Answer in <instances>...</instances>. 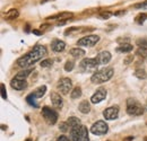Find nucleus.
Segmentation results:
<instances>
[{
  "mask_svg": "<svg viewBox=\"0 0 147 141\" xmlns=\"http://www.w3.org/2000/svg\"><path fill=\"white\" fill-rule=\"evenodd\" d=\"M69 54L73 55L74 58H80V56H83L85 54V51L83 49H80V48H75V49H71L69 51Z\"/></svg>",
  "mask_w": 147,
  "mask_h": 141,
  "instance_id": "21",
  "label": "nucleus"
},
{
  "mask_svg": "<svg viewBox=\"0 0 147 141\" xmlns=\"http://www.w3.org/2000/svg\"><path fill=\"white\" fill-rule=\"evenodd\" d=\"M26 141H32V140H31V139H27V140H26Z\"/></svg>",
  "mask_w": 147,
  "mask_h": 141,
  "instance_id": "45",
  "label": "nucleus"
},
{
  "mask_svg": "<svg viewBox=\"0 0 147 141\" xmlns=\"http://www.w3.org/2000/svg\"><path fill=\"white\" fill-rule=\"evenodd\" d=\"M130 51H132V45L129 44V43H123L121 44L120 46L117 48V52H121V53H128Z\"/></svg>",
  "mask_w": 147,
  "mask_h": 141,
  "instance_id": "18",
  "label": "nucleus"
},
{
  "mask_svg": "<svg viewBox=\"0 0 147 141\" xmlns=\"http://www.w3.org/2000/svg\"><path fill=\"white\" fill-rule=\"evenodd\" d=\"M146 125H147V122H146Z\"/></svg>",
  "mask_w": 147,
  "mask_h": 141,
  "instance_id": "47",
  "label": "nucleus"
},
{
  "mask_svg": "<svg viewBox=\"0 0 147 141\" xmlns=\"http://www.w3.org/2000/svg\"><path fill=\"white\" fill-rule=\"evenodd\" d=\"M48 54L47 48L44 45H35L28 53H26L24 56L19 58L17 60V66L20 68H28L31 66H33L35 62L40 61L43 56H45Z\"/></svg>",
  "mask_w": 147,
  "mask_h": 141,
  "instance_id": "1",
  "label": "nucleus"
},
{
  "mask_svg": "<svg viewBox=\"0 0 147 141\" xmlns=\"http://www.w3.org/2000/svg\"><path fill=\"white\" fill-rule=\"evenodd\" d=\"M79 31H80V30H79L78 27H70V28H68V30L65 32V34L68 35V34H71L74 32H79Z\"/></svg>",
  "mask_w": 147,
  "mask_h": 141,
  "instance_id": "36",
  "label": "nucleus"
},
{
  "mask_svg": "<svg viewBox=\"0 0 147 141\" xmlns=\"http://www.w3.org/2000/svg\"><path fill=\"white\" fill-rule=\"evenodd\" d=\"M98 41H100V36L87 35V36L82 37V38L77 42V45H80V46H94Z\"/></svg>",
  "mask_w": 147,
  "mask_h": 141,
  "instance_id": "8",
  "label": "nucleus"
},
{
  "mask_svg": "<svg viewBox=\"0 0 147 141\" xmlns=\"http://www.w3.org/2000/svg\"><path fill=\"white\" fill-rule=\"evenodd\" d=\"M136 44L139 46H147V38H139L136 41Z\"/></svg>",
  "mask_w": 147,
  "mask_h": 141,
  "instance_id": "33",
  "label": "nucleus"
},
{
  "mask_svg": "<svg viewBox=\"0 0 147 141\" xmlns=\"http://www.w3.org/2000/svg\"><path fill=\"white\" fill-rule=\"evenodd\" d=\"M1 97L2 99H7V91H6V86L1 84Z\"/></svg>",
  "mask_w": 147,
  "mask_h": 141,
  "instance_id": "35",
  "label": "nucleus"
},
{
  "mask_svg": "<svg viewBox=\"0 0 147 141\" xmlns=\"http://www.w3.org/2000/svg\"><path fill=\"white\" fill-rule=\"evenodd\" d=\"M127 113L131 116H138L144 113V107L140 105L136 99L128 98L127 99Z\"/></svg>",
  "mask_w": 147,
  "mask_h": 141,
  "instance_id": "4",
  "label": "nucleus"
},
{
  "mask_svg": "<svg viewBox=\"0 0 147 141\" xmlns=\"http://www.w3.org/2000/svg\"><path fill=\"white\" fill-rule=\"evenodd\" d=\"M144 140H145V141H147V137H146V138H145V139H144Z\"/></svg>",
  "mask_w": 147,
  "mask_h": 141,
  "instance_id": "46",
  "label": "nucleus"
},
{
  "mask_svg": "<svg viewBox=\"0 0 147 141\" xmlns=\"http://www.w3.org/2000/svg\"><path fill=\"white\" fill-rule=\"evenodd\" d=\"M67 122H68V124H69V126H70V128H73V126H76V125L80 124V120H79L78 117L70 116V117L67 120Z\"/></svg>",
  "mask_w": 147,
  "mask_h": 141,
  "instance_id": "27",
  "label": "nucleus"
},
{
  "mask_svg": "<svg viewBox=\"0 0 147 141\" xmlns=\"http://www.w3.org/2000/svg\"><path fill=\"white\" fill-rule=\"evenodd\" d=\"M31 72H32V69H24V70L17 72V75H16L15 77H16V78H18V79L26 80V78H27V77L31 75Z\"/></svg>",
  "mask_w": 147,
  "mask_h": 141,
  "instance_id": "20",
  "label": "nucleus"
},
{
  "mask_svg": "<svg viewBox=\"0 0 147 141\" xmlns=\"http://www.w3.org/2000/svg\"><path fill=\"white\" fill-rule=\"evenodd\" d=\"M82 96V88L80 87H75V88L70 91V97L73 98V99H77V98H79Z\"/></svg>",
  "mask_w": 147,
  "mask_h": 141,
  "instance_id": "23",
  "label": "nucleus"
},
{
  "mask_svg": "<svg viewBox=\"0 0 147 141\" xmlns=\"http://www.w3.org/2000/svg\"><path fill=\"white\" fill-rule=\"evenodd\" d=\"M50 99H51V103H52L53 107H55V108H61L62 105H63L62 98H61V97H60V95H59V94H57V93H52V94H51Z\"/></svg>",
  "mask_w": 147,
  "mask_h": 141,
  "instance_id": "15",
  "label": "nucleus"
},
{
  "mask_svg": "<svg viewBox=\"0 0 147 141\" xmlns=\"http://www.w3.org/2000/svg\"><path fill=\"white\" fill-rule=\"evenodd\" d=\"M74 68H75V62H74V61H67V62H66V64H65V70L67 71V72L71 71Z\"/></svg>",
  "mask_w": 147,
  "mask_h": 141,
  "instance_id": "29",
  "label": "nucleus"
},
{
  "mask_svg": "<svg viewBox=\"0 0 147 141\" xmlns=\"http://www.w3.org/2000/svg\"><path fill=\"white\" fill-rule=\"evenodd\" d=\"M134 8H136V9H143V8H147V0L143 1V2H139V3L134 5Z\"/></svg>",
  "mask_w": 147,
  "mask_h": 141,
  "instance_id": "32",
  "label": "nucleus"
},
{
  "mask_svg": "<svg viewBox=\"0 0 147 141\" xmlns=\"http://www.w3.org/2000/svg\"><path fill=\"white\" fill-rule=\"evenodd\" d=\"M48 1H52V0H42L41 3H45V2H48Z\"/></svg>",
  "mask_w": 147,
  "mask_h": 141,
  "instance_id": "43",
  "label": "nucleus"
},
{
  "mask_svg": "<svg viewBox=\"0 0 147 141\" xmlns=\"http://www.w3.org/2000/svg\"><path fill=\"white\" fill-rule=\"evenodd\" d=\"M108 131H109V125L104 121H97L93 124L92 128H91V132L93 134H96V136L105 134Z\"/></svg>",
  "mask_w": 147,
  "mask_h": 141,
  "instance_id": "6",
  "label": "nucleus"
},
{
  "mask_svg": "<svg viewBox=\"0 0 147 141\" xmlns=\"http://www.w3.org/2000/svg\"><path fill=\"white\" fill-rule=\"evenodd\" d=\"M58 89L62 95L69 94V91L73 89V81L69 78H61L58 83Z\"/></svg>",
  "mask_w": 147,
  "mask_h": 141,
  "instance_id": "7",
  "label": "nucleus"
},
{
  "mask_svg": "<svg viewBox=\"0 0 147 141\" xmlns=\"http://www.w3.org/2000/svg\"><path fill=\"white\" fill-rule=\"evenodd\" d=\"M10 86H11V88H14L15 90H24L27 87V81L14 77L11 79V81H10Z\"/></svg>",
  "mask_w": 147,
  "mask_h": 141,
  "instance_id": "12",
  "label": "nucleus"
},
{
  "mask_svg": "<svg viewBox=\"0 0 147 141\" xmlns=\"http://www.w3.org/2000/svg\"><path fill=\"white\" fill-rule=\"evenodd\" d=\"M111 16H112V14H111L110 11H102V13H100V17L102 18V19H109Z\"/></svg>",
  "mask_w": 147,
  "mask_h": 141,
  "instance_id": "34",
  "label": "nucleus"
},
{
  "mask_svg": "<svg viewBox=\"0 0 147 141\" xmlns=\"http://www.w3.org/2000/svg\"><path fill=\"white\" fill-rule=\"evenodd\" d=\"M146 19H147V14H139V15L136 17V21H137L138 24H143Z\"/></svg>",
  "mask_w": 147,
  "mask_h": 141,
  "instance_id": "30",
  "label": "nucleus"
},
{
  "mask_svg": "<svg viewBox=\"0 0 147 141\" xmlns=\"http://www.w3.org/2000/svg\"><path fill=\"white\" fill-rule=\"evenodd\" d=\"M42 116L43 119L45 120V122L49 124V125H53L57 123L58 121V114L55 109L48 107V106H44L42 108Z\"/></svg>",
  "mask_w": 147,
  "mask_h": 141,
  "instance_id": "5",
  "label": "nucleus"
},
{
  "mask_svg": "<svg viewBox=\"0 0 147 141\" xmlns=\"http://www.w3.org/2000/svg\"><path fill=\"white\" fill-rule=\"evenodd\" d=\"M18 16H19V11L17 9L13 8V9H9V10L6 13L5 18H6V19H15V18H17Z\"/></svg>",
  "mask_w": 147,
  "mask_h": 141,
  "instance_id": "19",
  "label": "nucleus"
},
{
  "mask_svg": "<svg viewBox=\"0 0 147 141\" xmlns=\"http://www.w3.org/2000/svg\"><path fill=\"white\" fill-rule=\"evenodd\" d=\"M136 54L140 58H144V59L147 58V48L146 46H139L136 51Z\"/></svg>",
  "mask_w": 147,
  "mask_h": 141,
  "instance_id": "25",
  "label": "nucleus"
},
{
  "mask_svg": "<svg viewBox=\"0 0 147 141\" xmlns=\"http://www.w3.org/2000/svg\"><path fill=\"white\" fill-rule=\"evenodd\" d=\"M36 101V97L33 95V94H30L27 97H26V102L30 104V105H32V106H34V107H37V103L35 102Z\"/></svg>",
  "mask_w": 147,
  "mask_h": 141,
  "instance_id": "26",
  "label": "nucleus"
},
{
  "mask_svg": "<svg viewBox=\"0 0 147 141\" xmlns=\"http://www.w3.org/2000/svg\"><path fill=\"white\" fill-rule=\"evenodd\" d=\"M70 136L73 141H90L88 130L85 125H82V124L70 128Z\"/></svg>",
  "mask_w": 147,
  "mask_h": 141,
  "instance_id": "3",
  "label": "nucleus"
},
{
  "mask_svg": "<svg viewBox=\"0 0 147 141\" xmlns=\"http://www.w3.org/2000/svg\"><path fill=\"white\" fill-rule=\"evenodd\" d=\"M107 94H108V93H107V89H104V88L97 89V90L94 93V95L91 97V103H93V104H98V103H101L102 101L105 99Z\"/></svg>",
  "mask_w": 147,
  "mask_h": 141,
  "instance_id": "11",
  "label": "nucleus"
},
{
  "mask_svg": "<svg viewBox=\"0 0 147 141\" xmlns=\"http://www.w3.org/2000/svg\"><path fill=\"white\" fill-rule=\"evenodd\" d=\"M134 140V137L132 136H130V137H127V138H125L123 141H132Z\"/></svg>",
  "mask_w": 147,
  "mask_h": 141,
  "instance_id": "41",
  "label": "nucleus"
},
{
  "mask_svg": "<svg viewBox=\"0 0 147 141\" xmlns=\"http://www.w3.org/2000/svg\"><path fill=\"white\" fill-rule=\"evenodd\" d=\"M71 17H73V13L63 11V13H59V14L53 15V16H50V17H48V19H50V20H55V19H58V20H60V21H66V20H68L69 18H71Z\"/></svg>",
  "mask_w": 147,
  "mask_h": 141,
  "instance_id": "14",
  "label": "nucleus"
},
{
  "mask_svg": "<svg viewBox=\"0 0 147 141\" xmlns=\"http://www.w3.org/2000/svg\"><path fill=\"white\" fill-rule=\"evenodd\" d=\"M57 141H70L66 136H60L58 139H57Z\"/></svg>",
  "mask_w": 147,
  "mask_h": 141,
  "instance_id": "37",
  "label": "nucleus"
},
{
  "mask_svg": "<svg viewBox=\"0 0 147 141\" xmlns=\"http://www.w3.org/2000/svg\"><path fill=\"white\" fill-rule=\"evenodd\" d=\"M52 63H53V61L51 59H45V60H42L40 64H41L42 68H49V67L52 66Z\"/></svg>",
  "mask_w": 147,
  "mask_h": 141,
  "instance_id": "28",
  "label": "nucleus"
},
{
  "mask_svg": "<svg viewBox=\"0 0 147 141\" xmlns=\"http://www.w3.org/2000/svg\"><path fill=\"white\" fill-rule=\"evenodd\" d=\"M69 124H68V122H61L60 123V125H59V129H60V131L61 132H67L68 130H69Z\"/></svg>",
  "mask_w": 147,
  "mask_h": 141,
  "instance_id": "31",
  "label": "nucleus"
},
{
  "mask_svg": "<svg viewBox=\"0 0 147 141\" xmlns=\"http://www.w3.org/2000/svg\"><path fill=\"white\" fill-rule=\"evenodd\" d=\"M78 109H79L80 113L87 114V113L91 112V105H90V103H88L87 101H83V102L79 104V106H78Z\"/></svg>",
  "mask_w": 147,
  "mask_h": 141,
  "instance_id": "17",
  "label": "nucleus"
},
{
  "mask_svg": "<svg viewBox=\"0 0 147 141\" xmlns=\"http://www.w3.org/2000/svg\"><path fill=\"white\" fill-rule=\"evenodd\" d=\"M111 53L108 51H102L97 54V56L95 58L98 62V64H105V63H109L111 60Z\"/></svg>",
  "mask_w": 147,
  "mask_h": 141,
  "instance_id": "13",
  "label": "nucleus"
},
{
  "mask_svg": "<svg viewBox=\"0 0 147 141\" xmlns=\"http://www.w3.org/2000/svg\"><path fill=\"white\" fill-rule=\"evenodd\" d=\"M45 91H47V86H41V87H38V88L35 89L32 94H33L36 98H41V97H43V96H44Z\"/></svg>",
  "mask_w": 147,
  "mask_h": 141,
  "instance_id": "22",
  "label": "nucleus"
},
{
  "mask_svg": "<svg viewBox=\"0 0 147 141\" xmlns=\"http://www.w3.org/2000/svg\"><path fill=\"white\" fill-rule=\"evenodd\" d=\"M134 75L138 79H146L147 78V73L144 69H137V70L134 72Z\"/></svg>",
  "mask_w": 147,
  "mask_h": 141,
  "instance_id": "24",
  "label": "nucleus"
},
{
  "mask_svg": "<svg viewBox=\"0 0 147 141\" xmlns=\"http://www.w3.org/2000/svg\"><path fill=\"white\" fill-rule=\"evenodd\" d=\"M123 14H126L125 10H122V11H117V13H114V16H120V15H123Z\"/></svg>",
  "mask_w": 147,
  "mask_h": 141,
  "instance_id": "39",
  "label": "nucleus"
},
{
  "mask_svg": "<svg viewBox=\"0 0 147 141\" xmlns=\"http://www.w3.org/2000/svg\"><path fill=\"white\" fill-rule=\"evenodd\" d=\"M113 73H114V70L111 67L104 68L102 70L95 71L93 73V76L91 77V81H92L93 84H97V85L103 84V83L110 80L111 78H112V76H113Z\"/></svg>",
  "mask_w": 147,
  "mask_h": 141,
  "instance_id": "2",
  "label": "nucleus"
},
{
  "mask_svg": "<svg viewBox=\"0 0 147 141\" xmlns=\"http://www.w3.org/2000/svg\"><path fill=\"white\" fill-rule=\"evenodd\" d=\"M51 48L55 52H62L66 49V43L63 41H60V40H55L51 43Z\"/></svg>",
  "mask_w": 147,
  "mask_h": 141,
  "instance_id": "16",
  "label": "nucleus"
},
{
  "mask_svg": "<svg viewBox=\"0 0 147 141\" xmlns=\"http://www.w3.org/2000/svg\"><path fill=\"white\" fill-rule=\"evenodd\" d=\"M103 116L105 117V120H115L119 116V107L118 106H111L108 107L103 111Z\"/></svg>",
  "mask_w": 147,
  "mask_h": 141,
  "instance_id": "10",
  "label": "nucleus"
},
{
  "mask_svg": "<svg viewBox=\"0 0 147 141\" xmlns=\"http://www.w3.org/2000/svg\"><path fill=\"white\" fill-rule=\"evenodd\" d=\"M25 32H27V33L30 32V25H28V24L26 25V28H25Z\"/></svg>",
  "mask_w": 147,
  "mask_h": 141,
  "instance_id": "42",
  "label": "nucleus"
},
{
  "mask_svg": "<svg viewBox=\"0 0 147 141\" xmlns=\"http://www.w3.org/2000/svg\"><path fill=\"white\" fill-rule=\"evenodd\" d=\"M98 66V62L96 59H91L86 58L80 62V68L84 71H94Z\"/></svg>",
  "mask_w": 147,
  "mask_h": 141,
  "instance_id": "9",
  "label": "nucleus"
},
{
  "mask_svg": "<svg viewBox=\"0 0 147 141\" xmlns=\"http://www.w3.org/2000/svg\"><path fill=\"white\" fill-rule=\"evenodd\" d=\"M1 129H2V130H5V129H7V126H5V125H1Z\"/></svg>",
  "mask_w": 147,
  "mask_h": 141,
  "instance_id": "44",
  "label": "nucleus"
},
{
  "mask_svg": "<svg viewBox=\"0 0 147 141\" xmlns=\"http://www.w3.org/2000/svg\"><path fill=\"white\" fill-rule=\"evenodd\" d=\"M132 59H134V56H129V58H127V59L125 60V63H126V64H129V63H130V61H131Z\"/></svg>",
  "mask_w": 147,
  "mask_h": 141,
  "instance_id": "38",
  "label": "nucleus"
},
{
  "mask_svg": "<svg viewBox=\"0 0 147 141\" xmlns=\"http://www.w3.org/2000/svg\"><path fill=\"white\" fill-rule=\"evenodd\" d=\"M33 34H35V35H42V32H40L37 30H33Z\"/></svg>",
  "mask_w": 147,
  "mask_h": 141,
  "instance_id": "40",
  "label": "nucleus"
}]
</instances>
